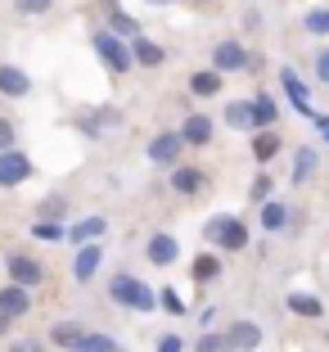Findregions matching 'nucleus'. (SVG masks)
Returning a JSON list of instances; mask_svg holds the SVG:
<instances>
[{
	"label": "nucleus",
	"mask_w": 329,
	"mask_h": 352,
	"mask_svg": "<svg viewBox=\"0 0 329 352\" xmlns=\"http://www.w3.org/2000/svg\"><path fill=\"white\" fill-rule=\"evenodd\" d=\"M109 294H113V302H122V307H131V311H154L158 307L154 289L140 285L135 276H113L109 280Z\"/></svg>",
	"instance_id": "f257e3e1"
},
{
	"label": "nucleus",
	"mask_w": 329,
	"mask_h": 352,
	"mask_svg": "<svg viewBox=\"0 0 329 352\" xmlns=\"http://www.w3.org/2000/svg\"><path fill=\"white\" fill-rule=\"evenodd\" d=\"M207 239L221 244L226 253H239L248 244V226L239 217H212V221H207Z\"/></svg>",
	"instance_id": "f03ea898"
},
{
	"label": "nucleus",
	"mask_w": 329,
	"mask_h": 352,
	"mask_svg": "<svg viewBox=\"0 0 329 352\" xmlns=\"http://www.w3.org/2000/svg\"><path fill=\"white\" fill-rule=\"evenodd\" d=\"M5 267H10V285H19V289H32V285L45 280V267L36 258H27V253H14Z\"/></svg>",
	"instance_id": "7ed1b4c3"
},
{
	"label": "nucleus",
	"mask_w": 329,
	"mask_h": 352,
	"mask_svg": "<svg viewBox=\"0 0 329 352\" xmlns=\"http://www.w3.org/2000/svg\"><path fill=\"white\" fill-rule=\"evenodd\" d=\"M95 50H100V59L113 68V73H126L131 68V50H126V41H117L113 32H100L95 36Z\"/></svg>",
	"instance_id": "20e7f679"
},
{
	"label": "nucleus",
	"mask_w": 329,
	"mask_h": 352,
	"mask_svg": "<svg viewBox=\"0 0 329 352\" xmlns=\"http://www.w3.org/2000/svg\"><path fill=\"white\" fill-rule=\"evenodd\" d=\"M32 176V163H27V154H19V149H5L0 154V190H14V186H23Z\"/></svg>",
	"instance_id": "39448f33"
},
{
	"label": "nucleus",
	"mask_w": 329,
	"mask_h": 352,
	"mask_svg": "<svg viewBox=\"0 0 329 352\" xmlns=\"http://www.w3.org/2000/svg\"><path fill=\"white\" fill-rule=\"evenodd\" d=\"M181 149H185V140H181L176 131H163V135H154V140H149V163L172 167L176 158H181Z\"/></svg>",
	"instance_id": "423d86ee"
},
{
	"label": "nucleus",
	"mask_w": 329,
	"mask_h": 352,
	"mask_svg": "<svg viewBox=\"0 0 329 352\" xmlns=\"http://www.w3.org/2000/svg\"><path fill=\"white\" fill-rule=\"evenodd\" d=\"M248 63V50L239 41H221L212 50V73H235V68H244Z\"/></svg>",
	"instance_id": "0eeeda50"
},
{
	"label": "nucleus",
	"mask_w": 329,
	"mask_h": 352,
	"mask_svg": "<svg viewBox=\"0 0 329 352\" xmlns=\"http://www.w3.org/2000/svg\"><path fill=\"white\" fill-rule=\"evenodd\" d=\"M226 339H230V348H235V352H253L262 343V325L235 321V325H226Z\"/></svg>",
	"instance_id": "6e6552de"
},
{
	"label": "nucleus",
	"mask_w": 329,
	"mask_h": 352,
	"mask_svg": "<svg viewBox=\"0 0 329 352\" xmlns=\"http://www.w3.org/2000/svg\"><path fill=\"white\" fill-rule=\"evenodd\" d=\"M172 190H181V195H207V172H198V167H176Z\"/></svg>",
	"instance_id": "1a4fd4ad"
},
{
	"label": "nucleus",
	"mask_w": 329,
	"mask_h": 352,
	"mask_svg": "<svg viewBox=\"0 0 329 352\" xmlns=\"http://www.w3.org/2000/svg\"><path fill=\"white\" fill-rule=\"evenodd\" d=\"M176 135H181L185 145H207V140H212V118H207V113H190L185 126H181Z\"/></svg>",
	"instance_id": "9d476101"
},
{
	"label": "nucleus",
	"mask_w": 329,
	"mask_h": 352,
	"mask_svg": "<svg viewBox=\"0 0 329 352\" xmlns=\"http://www.w3.org/2000/svg\"><path fill=\"white\" fill-rule=\"evenodd\" d=\"M27 307H32L27 289H19V285H5V289H0V316H5V321H14V316H23Z\"/></svg>",
	"instance_id": "9b49d317"
},
{
	"label": "nucleus",
	"mask_w": 329,
	"mask_h": 352,
	"mask_svg": "<svg viewBox=\"0 0 329 352\" xmlns=\"http://www.w3.org/2000/svg\"><path fill=\"white\" fill-rule=\"evenodd\" d=\"M144 253H149V262H154V267H172V262L181 258V244H176L172 235H154Z\"/></svg>",
	"instance_id": "f8f14e48"
},
{
	"label": "nucleus",
	"mask_w": 329,
	"mask_h": 352,
	"mask_svg": "<svg viewBox=\"0 0 329 352\" xmlns=\"http://www.w3.org/2000/svg\"><path fill=\"white\" fill-rule=\"evenodd\" d=\"M280 82H284V91H288V100L298 104L302 113H307V118H316V122H325V118H320V113H311V109H307V82H302V77H298V73H293V68H284V73H280Z\"/></svg>",
	"instance_id": "ddd939ff"
},
{
	"label": "nucleus",
	"mask_w": 329,
	"mask_h": 352,
	"mask_svg": "<svg viewBox=\"0 0 329 352\" xmlns=\"http://www.w3.org/2000/svg\"><path fill=\"white\" fill-rule=\"evenodd\" d=\"M104 230H109V221H104V217H86V221H77L72 230H63V235H68L72 244L82 249V244H91V239H100Z\"/></svg>",
	"instance_id": "4468645a"
},
{
	"label": "nucleus",
	"mask_w": 329,
	"mask_h": 352,
	"mask_svg": "<svg viewBox=\"0 0 329 352\" xmlns=\"http://www.w3.org/2000/svg\"><path fill=\"white\" fill-rule=\"evenodd\" d=\"M0 91L19 100V95H27V91H32V82H27V73H23V68H10V63H0Z\"/></svg>",
	"instance_id": "2eb2a0df"
},
{
	"label": "nucleus",
	"mask_w": 329,
	"mask_h": 352,
	"mask_svg": "<svg viewBox=\"0 0 329 352\" xmlns=\"http://www.w3.org/2000/svg\"><path fill=\"white\" fill-rule=\"evenodd\" d=\"M86 334H91L86 325H77V321H59V325L50 330V343H59V348H68V352H72L77 343L86 339Z\"/></svg>",
	"instance_id": "dca6fc26"
},
{
	"label": "nucleus",
	"mask_w": 329,
	"mask_h": 352,
	"mask_svg": "<svg viewBox=\"0 0 329 352\" xmlns=\"http://www.w3.org/2000/svg\"><path fill=\"white\" fill-rule=\"evenodd\" d=\"M126 50H131V63H144V68H154V63H163V45H154L149 36H135V41L126 45Z\"/></svg>",
	"instance_id": "f3484780"
},
{
	"label": "nucleus",
	"mask_w": 329,
	"mask_h": 352,
	"mask_svg": "<svg viewBox=\"0 0 329 352\" xmlns=\"http://www.w3.org/2000/svg\"><path fill=\"white\" fill-rule=\"evenodd\" d=\"M100 249H95V244H86V249H77V262H72V276L77 280H91L95 271H100Z\"/></svg>",
	"instance_id": "a211bd4d"
},
{
	"label": "nucleus",
	"mask_w": 329,
	"mask_h": 352,
	"mask_svg": "<svg viewBox=\"0 0 329 352\" xmlns=\"http://www.w3.org/2000/svg\"><path fill=\"white\" fill-rule=\"evenodd\" d=\"M275 154H280V135L275 131H258L253 135V158H258V163H271Z\"/></svg>",
	"instance_id": "6ab92c4d"
},
{
	"label": "nucleus",
	"mask_w": 329,
	"mask_h": 352,
	"mask_svg": "<svg viewBox=\"0 0 329 352\" xmlns=\"http://www.w3.org/2000/svg\"><path fill=\"white\" fill-rule=\"evenodd\" d=\"M226 126H239V131L253 126V104H248V100H230L226 104Z\"/></svg>",
	"instance_id": "aec40b11"
},
{
	"label": "nucleus",
	"mask_w": 329,
	"mask_h": 352,
	"mask_svg": "<svg viewBox=\"0 0 329 352\" xmlns=\"http://www.w3.org/2000/svg\"><path fill=\"white\" fill-rule=\"evenodd\" d=\"M190 91H194V95H203V100H207V95H216V91H221V73H212V68L194 73V77H190Z\"/></svg>",
	"instance_id": "412c9836"
},
{
	"label": "nucleus",
	"mask_w": 329,
	"mask_h": 352,
	"mask_svg": "<svg viewBox=\"0 0 329 352\" xmlns=\"http://www.w3.org/2000/svg\"><path fill=\"white\" fill-rule=\"evenodd\" d=\"M194 352H235V348H230L226 330H203V334H198V343H194Z\"/></svg>",
	"instance_id": "4be33fe9"
},
{
	"label": "nucleus",
	"mask_w": 329,
	"mask_h": 352,
	"mask_svg": "<svg viewBox=\"0 0 329 352\" xmlns=\"http://www.w3.org/2000/svg\"><path fill=\"white\" fill-rule=\"evenodd\" d=\"M253 104V126H266L271 131V122H275V100L271 95H258V100H248Z\"/></svg>",
	"instance_id": "5701e85b"
},
{
	"label": "nucleus",
	"mask_w": 329,
	"mask_h": 352,
	"mask_svg": "<svg viewBox=\"0 0 329 352\" xmlns=\"http://www.w3.org/2000/svg\"><path fill=\"white\" fill-rule=\"evenodd\" d=\"M216 271H221V258H216V253H198L194 258V280H216Z\"/></svg>",
	"instance_id": "b1692460"
},
{
	"label": "nucleus",
	"mask_w": 329,
	"mask_h": 352,
	"mask_svg": "<svg viewBox=\"0 0 329 352\" xmlns=\"http://www.w3.org/2000/svg\"><path fill=\"white\" fill-rule=\"evenodd\" d=\"M311 172H316V149H298V158H293V186L307 181Z\"/></svg>",
	"instance_id": "393cba45"
},
{
	"label": "nucleus",
	"mask_w": 329,
	"mask_h": 352,
	"mask_svg": "<svg viewBox=\"0 0 329 352\" xmlns=\"http://www.w3.org/2000/svg\"><path fill=\"white\" fill-rule=\"evenodd\" d=\"M72 352H117V343L109 339V334H86V339L77 343Z\"/></svg>",
	"instance_id": "a878e982"
},
{
	"label": "nucleus",
	"mask_w": 329,
	"mask_h": 352,
	"mask_svg": "<svg viewBox=\"0 0 329 352\" xmlns=\"http://www.w3.org/2000/svg\"><path fill=\"white\" fill-rule=\"evenodd\" d=\"M284 221H288V208L284 204H266V208H262V226H266V230H280Z\"/></svg>",
	"instance_id": "bb28decb"
},
{
	"label": "nucleus",
	"mask_w": 329,
	"mask_h": 352,
	"mask_svg": "<svg viewBox=\"0 0 329 352\" xmlns=\"http://www.w3.org/2000/svg\"><path fill=\"white\" fill-rule=\"evenodd\" d=\"M288 311H298V316H320V298H311V294H293V298H288Z\"/></svg>",
	"instance_id": "cd10ccee"
},
{
	"label": "nucleus",
	"mask_w": 329,
	"mask_h": 352,
	"mask_svg": "<svg viewBox=\"0 0 329 352\" xmlns=\"http://www.w3.org/2000/svg\"><path fill=\"white\" fill-rule=\"evenodd\" d=\"M271 176L266 172H258V181H253V186H248V199H253V204H271Z\"/></svg>",
	"instance_id": "c85d7f7f"
},
{
	"label": "nucleus",
	"mask_w": 329,
	"mask_h": 352,
	"mask_svg": "<svg viewBox=\"0 0 329 352\" xmlns=\"http://www.w3.org/2000/svg\"><path fill=\"white\" fill-rule=\"evenodd\" d=\"M109 32H113L117 41H122V36H140V28H135V19H126V14H113V19H109Z\"/></svg>",
	"instance_id": "c756f323"
},
{
	"label": "nucleus",
	"mask_w": 329,
	"mask_h": 352,
	"mask_svg": "<svg viewBox=\"0 0 329 352\" xmlns=\"http://www.w3.org/2000/svg\"><path fill=\"white\" fill-rule=\"evenodd\" d=\"M302 28H307L311 36H325V32H329V10H311V14H307V23H302Z\"/></svg>",
	"instance_id": "7c9ffc66"
},
{
	"label": "nucleus",
	"mask_w": 329,
	"mask_h": 352,
	"mask_svg": "<svg viewBox=\"0 0 329 352\" xmlns=\"http://www.w3.org/2000/svg\"><path fill=\"white\" fill-rule=\"evenodd\" d=\"M32 235H36V239H63V226H59V221H36Z\"/></svg>",
	"instance_id": "2f4dec72"
},
{
	"label": "nucleus",
	"mask_w": 329,
	"mask_h": 352,
	"mask_svg": "<svg viewBox=\"0 0 329 352\" xmlns=\"http://www.w3.org/2000/svg\"><path fill=\"white\" fill-rule=\"evenodd\" d=\"M50 5H54V0H14V10H19V14H27V19H32V14H45Z\"/></svg>",
	"instance_id": "473e14b6"
},
{
	"label": "nucleus",
	"mask_w": 329,
	"mask_h": 352,
	"mask_svg": "<svg viewBox=\"0 0 329 352\" xmlns=\"http://www.w3.org/2000/svg\"><path fill=\"white\" fill-rule=\"evenodd\" d=\"M158 298H163V307H167V311H176V316H185V302H181V294H176V289H163Z\"/></svg>",
	"instance_id": "72a5a7b5"
},
{
	"label": "nucleus",
	"mask_w": 329,
	"mask_h": 352,
	"mask_svg": "<svg viewBox=\"0 0 329 352\" xmlns=\"http://www.w3.org/2000/svg\"><path fill=\"white\" fill-rule=\"evenodd\" d=\"M5 149H14V122L10 118H0V154H5Z\"/></svg>",
	"instance_id": "f704fd0d"
},
{
	"label": "nucleus",
	"mask_w": 329,
	"mask_h": 352,
	"mask_svg": "<svg viewBox=\"0 0 329 352\" xmlns=\"http://www.w3.org/2000/svg\"><path fill=\"white\" fill-rule=\"evenodd\" d=\"M158 352H181V339H176V334H167V339L158 343Z\"/></svg>",
	"instance_id": "c9c22d12"
},
{
	"label": "nucleus",
	"mask_w": 329,
	"mask_h": 352,
	"mask_svg": "<svg viewBox=\"0 0 329 352\" xmlns=\"http://www.w3.org/2000/svg\"><path fill=\"white\" fill-rule=\"evenodd\" d=\"M316 73H320V82H329V50L316 59Z\"/></svg>",
	"instance_id": "e433bc0d"
},
{
	"label": "nucleus",
	"mask_w": 329,
	"mask_h": 352,
	"mask_svg": "<svg viewBox=\"0 0 329 352\" xmlns=\"http://www.w3.org/2000/svg\"><path fill=\"white\" fill-rule=\"evenodd\" d=\"M10 352H36V343H32V339H23V343H14Z\"/></svg>",
	"instance_id": "4c0bfd02"
},
{
	"label": "nucleus",
	"mask_w": 329,
	"mask_h": 352,
	"mask_svg": "<svg viewBox=\"0 0 329 352\" xmlns=\"http://www.w3.org/2000/svg\"><path fill=\"white\" fill-rule=\"evenodd\" d=\"M5 334H10V321H5V316H0V339H5Z\"/></svg>",
	"instance_id": "58836bf2"
},
{
	"label": "nucleus",
	"mask_w": 329,
	"mask_h": 352,
	"mask_svg": "<svg viewBox=\"0 0 329 352\" xmlns=\"http://www.w3.org/2000/svg\"><path fill=\"white\" fill-rule=\"evenodd\" d=\"M320 126H325V135H329V122H320Z\"/></svg>",
	"instance_id": "ea45409f"
}]
</instances>
